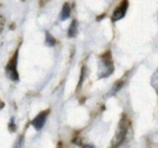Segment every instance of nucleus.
<instances>
[{
  "label": "nucleus",
  "instance_id": "5",
  "mask_svg": "<svg viewBox=\"0 0 158 148\" xmlns=\"http://www.w3.org/2000/svg\"><path fill=\"white\" fill-rule=\"evenodd\" d=\"M46 111H42V113H40L39 115L37 116L35 119L32 120V125L35 127V130H41L42 127L44 125V123H45V119H46Z\"/></svg>",
  "mask_w": 158,
  "mask_h": 148
},
{
  "label": "nucleus",
  "instance_id": "8",
  "mask_svg": "<svg viewBox=\"0 0 158 148\" xmlns=\"http://www.w3.org/2000/svg\"><path fill=\"white\" fill-rule=\"evenodd\" d=\"M151 83H152V87L154 88V90L156 91L157 95H158V69L154 73L152 77V80H151Z\"/></svg>",
  "mask_w": 158,
  "mask_h": 148
},
{
  "label": "nucleus",
  "instance_id": "6",
  "mask_svg": "<svg viewBox=\"0 0 158 148\" xmlns=\"http://www.w3.org/2000/svg\"><path fill=\"white\" fill-rule=\"evenodd\" d=\"M71 14V8L69 3H64L63 9H61V13H60V20L61 21H66L67 19L70 17Z\"/></svg>",
  "mask_w": 158,
  "mask_h": 148
},
{
  "label": "nucleus",
  "instance_id": "7",
  "mask_svg": "<svg viewBox=\"0 0 158 148\" xmlns=\"http://www.w3.org/2000/svg\"><path fill=\"white\" fill-rule=\"evenodd\" d=\"M77 33V22L73 21L72 23H71L70 27H69L68 35H69V37H75Z\"/></svg>",
  "mask_w": 158,
  "mask_h": 148
},
{
  "label": "nucleus",
  "instance_id": "3",
  "mask_svg": "<svg viewBox=\"0 0 158 148\" xmlns=\"http://www.w3.org/2000/svg\"><path fill=\"white\" fill-rule=\"evenodd\" d=\"M17 68V52L13 55V57L10 60L8 66H6V74L12 80H19V73L16 70Z\"/></svg>",
  "mask_w": 158,
  "mask_h": 148
},
{
  "label": "nucleus",
  "instance_id": "4",
  "mask_svg": "<svg viewBox=\"0 0 158 148\" xmlns=\"http://www.w3.org/2000/svg\"><path fill=\"white\" fill-rule=\"evenodd\" d=\"M127 8H128V0H123L121 6L117 7V8L114 10V12H113L112 21L116 22V21H119V20L123 19L127 12Z\"/></svg>",
  "mask_w": 158,
  "mask_h": 148
},
{
  "label": "nucleus",
  "instance_id": "2",
  "mask_svg": "<svg viewBox=\"0 0 158 148\" xmlns=\"http://www.w3.org/2000/svg\"><path fill=\"white\" fill-rule=\"evenodd\" d=\"M127 134V122L125 119H122L121 122L118 124V128H117L116 134H115L114 138H113V146L117 147L123 143V141L125 140Z\"/></svg>",
  "mask_w": 158,
  "mask_h": 148
},
{
  "label": "nucleus",
  "instance_id": "10",
  "mask_svg": "<svg viewBox=\"0 0 158 148\" xmlns=\"http://www.w3.org/2000/svg\"><path fill=\"white\" fill-rule=\"evenodd\" d=\"M84 148H94V146H90V145H86V146H84Z\"/></svg>",
  "mask_w": 158,
  "mask_h": 148
},
{
  "label": "nucleus",
  "instance_id": "9",
  "mask_svg": "<svg viewBox=\"0 0 158 148\" xmlns=\"http://www.w3.org/2000/svg\"><path fill=\"white\" fill-rule=\"evenodd\" d=\"M46 43L48 44V46H54L55 44V39L52 37V36L50 35V34H46Z\"/></svg>",
  "mask_w": 158,
  "mask_h": 148
},
{
  "label": "nucleus",
  "instance_id": "1",
  "mask_svg": "<svg viewBox=\"0 0 158 148\" xmlns=\"http://www.w3.org/2000/svg\"><path fill=\"white\" fill-rule=\"evenodd\" d=\"M114 70V66H113V62L111 59L110 52H106L103 56L101 57L99 63V77L100 78H106L110 76Z\"/></svg>",
  "mask_w": 158,
  "mask_h": 148
}]
</instances>
